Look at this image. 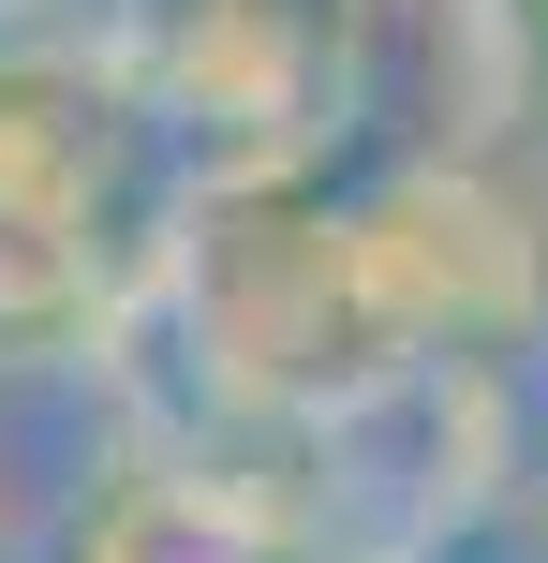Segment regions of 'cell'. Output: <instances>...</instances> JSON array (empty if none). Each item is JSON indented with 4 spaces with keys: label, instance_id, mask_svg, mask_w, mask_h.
I'll return each instance as SVG.
<instances>
[{
    "label": "cell",
    "instance_id": "cell-2",
    "mask_svg": "<svg viewBox=\"0 0 548 563\" xmlns=\"http://www.w3.org/2000/svg\"><path fill=\"white\" fill-rule=\"evenodd\" d=\"M385 563H548V475H474L430 534H401Z\"/></svg>",
    "mask_w": 548,
    "mask_h": 563
},
{
    "label": "cell",
    "instance_id": "cell-1",
    "mask_svg": "<svg viewBox=\"0 0 548 563\" xmlns=\"http://www.w3.org/2000/svg\"><path fill=\"white\" fill-rule=\"evenodd\" d=\"M89 563H326L267 489H193V475H134L104 505Z\"/></svg>",
    "mask_w": 548,
    "mask_h": 563
}]
</instances>
